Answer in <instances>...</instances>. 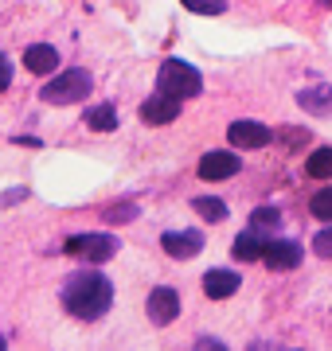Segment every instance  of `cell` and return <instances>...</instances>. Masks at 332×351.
<instances>
[{
    "mask_svg": "<svg viewBox=\"0 0 332 351\" xmlns=\"http://www.w3.org/2000/svg\"><path fill=\"white\" fill-rule=\"evenodd\" d=\"M192 207H195L200 219H207V223H223V219H227V203L215 199V195H200V199H192Z\"/></svg>",
    "mask_w": 332,
    "mask_h": 351,
    "instance_id": "18",
    "label": "cell"
},
{
    "mask_svg": "<svg viewBox=\"0 0 332 351\" xmlns=\"http://www.w3.org/2000/svg\"><path fill=\"white\" fill-rule=\"evenodd\" d=\"M137 113H141V121H145V125H168V121H176V117H180V98H168V94L156 90L153 98L141 101Z\"/></svg>",
    "mask_w": 332,
    "mask_h": 351,
    "instance_id": "10",
    "label": "cell"
},
{
    "mask_svg": "<svg viewBox=\"0 0 332 351\" xmlns=\"http://www.w3.org/2000/svg\"><path fill=\"white\" fill-rule=\"evenodd\" d=\"M250 226L262 230V234H278V230H281V207H274V203L254 207V211H250Z\"/></svg>",
    "mask_w": 332,
    "mask_h": 351,
    "instance_id": "16",
    "label": "cell"
},
{
    "mask_svg": "<svg viewBox=\"0 0 332 351\" xmlns=\"http://www.w3.org/2000/svg\"><path fill=\"white\" fill-rule=\"evenodd\" d=\"M145 313H149V320L156 328H168L180 316V293L172 285H156L149 293V301H145Z\"/></svg>",
    "mask_w": 332,
    "mask_h": 351,
    "instance_id": "5",
    "label": "cell"
},
{
    "mask_svg": "<svg viewBox=\"0 0 332 351\" xmlns=\"http://www.w3.org/2000/svg\"><path fill=\"white\" fill-rule=\"evenodd\" d=\"M266 246H270V239L262 234V230L250 226V230H243L239 239L230 242V258H235V262H258V258L266 254Z\"/></svg>",
    "mask_w": 332,
    "mask_h": 351,
    "instance_id": "12",
    "label": "cell"
},
{
    "mask_svg": "<svg viewBox=\"0 0 332 351\" xmlns=\"http://www.w3.org/2000/svg\"><path fill=\"white\" fill-rule=\"evenodd\" d=\"M121 219H137V207L126 203V207H110V211H106V223H121Z\"/></svg>",
    "mask_w": 332,
    "mask_h": 351,
    "instance_id": "22",
    "label": "cell"
},
{
    "mask_svg": "<svg viewBox=\"0 0 332 351\" xmlns=\"http://www.w3.org/2000/svg\"><path fill=\"white\" fill-rule=\"evenodd\" d=\"M239 168H243V160H239L235 152H204L195 172H200V180H207V184H219V180L239 176Z\"/></svg>",
    "mask_w": 332,
    "mask_h": 351,
    "instance_id": "9",
    "label": "cell"
},
{
    "mask_svg": "<svg viewBox=\"0 0 332 351\" xmlns=\"http://www.w3.org/2000/svg\"><path fill=\"white\" fill-rule=\"evenodd\" d=\"M227 141L235 145V149H266L270 141H274V129L262 125V121H250V117H243V121H230L227 129Z\"/></svg>",
    "mask_w": 332,
    "mask_h": 351,
    "instance_id": "6",
    "label": "cell"
},
{
    "mask_svg": "<svg viewBox=\"0 0 332 351\" xmlns=\"http://www.w3.org/2000/svg\"><path fill=\"white\" fill-rule=\"evenodd\" d=\"M121 250V242L114 239V234H106V230H86V234H71V239L63 242V254H71V258H78V262H110L114 254Z\"/></svg>",
    "mask_w": 332,
    "mask_h": 351,
    "instance_id": "4",
    "label": "cell"
},
{
    "mask_svg": "<svg viewBox=\"0 0 332 351\" xmlns=\"http://www.w3.org/2000/svg\"><path fill=\"white\" fill-rule=\"evenodd\" d=\"M90 86L94 82H90V75L82 66H67V71H59L47 86L39 90V98L47 106H75V101H82L90 94Z\"/></svg>",
    "mask_w": 332,
    "mask_h": 351,
    "instance_id": "3",
    "label": "cell"
},
{
    "mask_svg": "<svg viewBox=\"0 0 332 351\" xmlns=\"http://www.w3.org/2000/svg\"><path fill=\"white\" fill-rule=\"evenodd\" d=\"M301 258H305V250H301L294 239H270L266 254H262V262H266L274 274H289V269H297Z\"/></svg>",
    "mask_w": 332,
    "mask_h": 351,
    "instance_id": "7",
    "label": "cell"
},
{
    "mask_svg": "<svg viewBox=\"0 0 332 351\" xmlns=\"http://www.w3.org/2000/svg\"><path fill=\"white\" fill-rule=\"evenodd\" d=\"M24 66L32 75H55V66H59V51L51 43H32L24 51Z\"/></svg>",
    "mask_w": 332,
    "mask_h": 351,
    "instance_id": "13",
    "label": "cell"
},
{
    "mask_svg": "<svg viewBox=\"0 0 332 351\" xmlns=\"http://www.w3.org/2000/svg\"><path fill=\"white\" fill-rule=\"evenodd\" d=\"M317 4H324V8H332V0H317Z\"/></svg>",
    "mask_w": 332,
    "mask_h": 351,
    "instance_id": "24",
    "label": "cell"
},
{
    "mask_svg": "<svg viewBox=\"0 0 332 351\" xmlns=\"http://www.w3.org/2000/svg\"><path fill=\"white\" fill-rule=\"evenodd\" d=\"M59 301L63 308L75 320L82 324H94V320H102L110 313V304H114V285H110V277L98 274V269H78L63 281L59 289Z\"/></svg>",
    "mask_w": 332,
    "mask_h": 351,
    "instance_id": "1",
    "label": "cell"
},
{
    "mask_svg": "<svg viewBox=\"0 0 332 351\" xmlns=\"http://www.w3.org/2000/svg\"><path fill=\"white\" fill-rule=\"evenodd\" d=\"M309 215L320 219V223H332V188L313 191V199H309Z\"/></svg>",
    "mask_w": 332,
    "mask_h": 351,
    "instance_id": "19",
    "label": "cell"
},
{
    "mask_svg": "<svg viewBox=\"0 0 332 351\" xmlns=\"http://www.w3.org/2000/svg\"><path fill=\"white\" fill-rule=\"evenodd\" d=\"M0 348H4V339H0Z\"/></svg>",
    "mask_w": 332,
    "mask_h": 351,
    "instance_id": "25",
    "label": "cell"
},
{
    "mask_svg": "<svg viewBox=\"0 0 332 351\" xmlns=\"http://www.w3.org/2000/svg\"><path fill=\"white\" fill-rule=\"evenodd\" d=\"M239 285H243V277L235 274V269H207L204 274V293L211 297V301H227V297H235Z\"/></svg>",
    "mask_w": 332,
    "mask_h": 351,
    "instance_id": "11",
    "label": "cell"
},
{
    "mask_svg": "<svg viewBox=\"0 0 332 351\" xmlns=\"http://www.w3.org/2000/svg\"><path fill=\"white\" fill-rule=\"evenodd\" d=\"M180 4H188V8H192V12H200V16H219L223 8H227L223 0H180Z\"/></svg>",
    "mask_w": 332,
    "mask_h": 351,
    "instance_id": "21",
    "label": "cell"
},
{
    "mask_svg": "<svg viewBox=\"0 0 332 351\" xmlns=\"http://www.w3.org/2000/svg\"><path fill=\"white\" fill-rule=\"evenodd\" d=\"M297 106L313 117H332V86H309L297 94Z\"/></svg>",
    "mask_w": 332,
    "mask_h": 351,
    "instance_id": "15",
    "label": "cell"
},
{
    "mask_svg": "<svg viewBox=\"0 0 332 351\" xmlns=\"http://www.w3.org/2000/svg\"><path fill=\"white\" fill-rule=\"evenodd\" d=\"M8 82H12V59L0 51V90H8Z\"/></svg>",
    "mask_w": 332,
    "mask_h": 351,
    "instance_id": "23",
    "label": "cell"
},
{
    "mask_svg": "<svg viewBox=\"0 0 332 351\" xmlns=\"http://www.w3.org/2000/svg\"><path fill=\"white\" fill-rule=\"evenodd\" d=\"M309 180H332V149H313V156L305 160Z\"/></svg>",
    "mask_w": 332,
    "mask_h": 351,
    "instance_id": "17",
    "label": "cell"
},
{
    "mask_svg": "<svg viewBox=\"0 0 332 351\" xmlns=\"http://www.w3.org/2000/svg\"><path fill=\"white\" fill-rule=\"evenodd\" d=\"M82 125L94 129V133H114V129H117V106H114V101L86 106V113H82Z\"/></svg>",
    "mask_w": 332,
    "mask_h": 351,
    "instance_id": "14",
    "label": "cell"
},
{
    "mask_svg": "<svg viewBox=\"0 0 332 351\" xmlns=\"http://www.w3.org/2000/svg\"><path fill=\"white\" fill-rule=\"evenodd\" d=\"M313 254L324 258V262H332V226H324V230L313 234Z\"/></svg>",
    "mask_w": 332,
    "mask_h": 351,
    "instance_id": "20",
    "label": "cell"
},
{
    "mask_svg": "<svg viewBox=\"0 0 332 351\" xmlns=\"http://www.w3.org/2000/svg\"><path fill=\"white\" fill-rule=\"evenodd\" d=\"M156 90L168 94V98H200L204 94V78L195 71L192 63H184V59H165L161 63V75H156Z\"/></svg>",
    "mask_w": 332,
    "mask_h": 351,
    "instance_id": "2",
    "label": "cell"
},
{
    "mask_svg": "<svg viewBox=\"0 0 332 351\" xmlns=\"http://www.w3.org/2000/svg\"><path fill=\"white\" fill-rule=\"evenodd\" d=\"M161 246L176 262H192L195 254H204V234L200 230H168V234H161Z\"/></svg>",
    "mask_w": 332,
    "mask_h": 351,
    "instance_id": "8",
    "label": "cell"
}]
</instances>
